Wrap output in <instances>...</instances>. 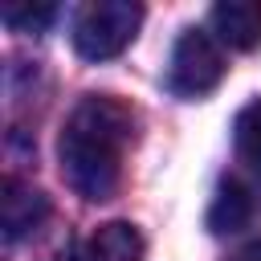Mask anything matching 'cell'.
<instances>
[{"label":"cell","instance_id":"5b68a950","mask_svg":"<svg viewBox=\"0 0 261 261\" xmlns=\"http://www.w3.org/2000/svg\"><path fill=\"white\" fill-rule=\"evenodd\" d=\"M212 33L228 49H257L261 45V4L257 0H220L212 8Z\"/></svg>","mask_w":261,"mask_h":261},{"label":"cell","instance_id":"9c48e42d","mask_svg":"<svg viewBox=\"0 0 261 261\" xmlns=\"http://www.w3.org/2000/svg\"><path fill=\"white\" fill-rule=\"evenodd\" d=\"M0 16H4V24L16 29V33H41V29L57 16V8H53V4H20V0H12V4L0 8Z\"/></svg>","mask_w":261,"mask_h":261},{"label":"cell","instance_id":"6da1fadb","mask_svg":"<svg viewBox=\"0 0 261 261\" xmlns=\"http://www.w3.org/2000/svg\"><path fill=\"white\" fill-rule=\"evenodd\" d=\"M135 139V114L110 94H86L57 139L65 184L82 200H110L122 179V155Z\"/></svg>","mask_w":261,"mask_h":261},{"label":"cell","instance_id":"8992f818","mask_svg":"<svg viewBox=\"0 0 261 261\" xmlns=\"http://www.w3.org/2000/svg\"><path fill=\"white\" fill-rule=\"evenodd\" d=\"M77 261H143V237H139V228L126 224V220L98 224V228L82 241Z\"/></svg>","mask_w":261,"mask_h":261},{"label":"cell","instance_id":"30bf717a","mask_svg":"<svg viewBox=\"0 0 261 261\" xmlns=\"http://www.w3.org/2000/svg\"><path fill=\"white\" fill-rule=\"evenodd\" d=\"M228 261H261V241H253V245H245L241 253H232Z\"/></svg>","mask_w":261,"mask_h":261},{"label":"cell","instance_id":"277c9868","mask_svg":"<svg viewBox=\"0 0 261 261\" xmlns=\"http://www.w3.org/2000/svg\"><path fill=\"white\" fill-rule=\"evenodd\" d=\"M49 216V196L37 192L33 184L16 179V175H4L0 184V228H4V241H20L29 232H37Z\"/></svg>","mask_w":261,"mask_h":261},{"label":"cell","instance_id":"52a82bcc","mask_svg":"<svg viewBox=\"0 0 261 261\" xmlns=\"http://www.w3.org/2000/svg\"><path fill=\"white\" fill-rule=\"evenodd\" d=\"M253 216V196L241 179H220L212 204H208V228L212 232H237Z\"/></svg>","mask_w":261,"mask_h":261},{"label":"cell","instance_id":"ba28073f","mask_svg":"<svg viewBox=\"0 0 261 261\" xmlns=\"http://www.w3.org/2000/svg\"><path fill=\"white\" fill-rule=\"evenodd\" d=\"M237 151L245 163H253L261 171V98L237 114Z\"/></svg>","mask_w":261,"mask_h":261},{"label":"cell","instance_id":"7a4b0ae2","mask_svg":"<svg viewBox=\"0 0 261 261\" xmlns=\"http://www.w3.org/2000/svg\"><path fill=\"white\" fill-rule=\"evenodd\" d=\"M143 24V4L135 0H90L73 20V49L86 61L118 57Z\"/></svg>","mask_w":261,"mask_h":261},{"label":"cell","instance_id":"3957f363","mask_svg":"<svg viewBox=\"0 0 261 261\" xmlns=\"http://www.w3.org/2000/svg\"><path fill=\"white\" fill-rule=\"evenodd\" d=\"M224 53L216 45L212 33L204 29H184L175 49H171V69H167V86L179 98H204L224 82Z\"/></svg>","mask_w":261,"mask_h":261}]
</instances>
